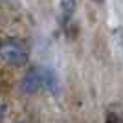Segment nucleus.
I'll use <instances>...</instances> for the list:
<instances>
[{"instance_id": "nucleus-1", "label": "nucleus", "mask_w": 123, "mask_h": 123, "mask_svg": "<svg viewBox=\"0 0 123 123\" xmlns=\"http://www.w3.org/2000/svg\"><path fill=\"white\" fill-rule=\"evenodd\" d=\"M0 59L11 66H22L28 61V50L18 39H6L0 42Z\"/></svg>"}, {"instance_id": "nucleus-2", "label": "nucleus", "mask_w": 123, "mask_h": 123, "mask_svg": "<svg viewBox=\"0 0 123 123\" xmlns=\"http://www.w3.org/2000/svg\"><path fill=\"white\" fill-rule=\"evenodd\" d=\"M44 75H46V68H30L22 77V85L20 88L26 94H35L41 88H44Z\"/></svg>"}, {"instance_id": "nucleus-3", "label": "nucleus", "mask_w": 123, "mask_h": 123, "mask_svg": "<svg viewBox=\"0 0 123 123\" xmlns=\"http://www.w3.org/2000/svg\"><path fill=\"white\" fill-rule=\"evenodd\" d=\"M105 123H123V107L119 103H114L107 108Z\"/></svg>"}, {"instance_id": "nucleus-4", "label": "nucleus", "mask_w": 123, "mask_h": 123, "mask_svg": "<svg viewBox=\"0 0 123 123\" xmlns=\"http://www.w3.org/2000/svg\"><path fill=\"white\" fill-rule=\"evenodd\" d=\"M61 9H62V17L70 18L75 9V0H61Z\"/></svg>"}, {"instance_id": "nucleus-5", "label": "nucleus", "mask_w": 123, "mask_h": 123, "mask_svg": "<svg viewBox=\"0 0 123 123\" xmlns=\"http://www.w3.org/2000/svg\"><path fill=\"white\" fill-rule=\"evenodd\" d=\"M2 118H4V107H2V103H0V121H2Z\"/></svg>"}]
</instances>
